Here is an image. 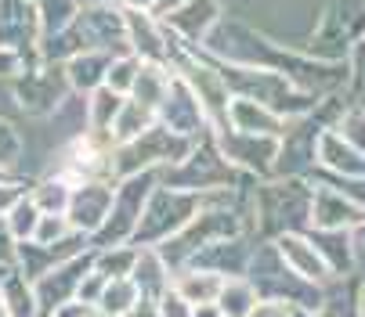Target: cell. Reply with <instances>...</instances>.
Listing matches in <instances>:
<instances>
[{
  "mask_svg": "<svg viewBox=\"0 0 365 317\" xmlns=\"http://www.w3.org/2000/svg\"><path fill=\"white\" fill-rule=\"evenodd\" d=\"M279 252L289 263V271L304 281H326L329 267L319 256V249L311 245V238H297V235H279Z\"/></svg>",
  "mask_w": 365,
  "mask_h": 317,
  "instance_id": "cell-3",
  "label": "cell"
},
{
  "mask_svg": "<svg viewBox=\"0 0 365 317\" xmlns=\"http://www.w3.org/2000/svg\"><path fill=\"white\" fill-rule=\"evenodd\" d=\"M123 4H130V8H148L152 0H123Z\"/></svg>",
  "mask_w": 365,
  "mask_h": 317,
  "instance_id": "cell-21",
  "label": "cell"
},
{
  "mask_svg": "<svg viewBox=\"0 0 365 317\" xmlns=\"http://www.w3.org/2000/svg\"><path fill=\"white\" fill-rule=\"evenodd\" d=\"M232 116H235V123L242 127V130H279V123H275V116H268L264 109H253L250 101H235L232 104Z\"/></svg>",
  "mask_w": 365,
  "mask_h": 317,
  "instance_id": "cell-11",
  "label": "cell"
},
{
  "mask_svg": "<svg viewBox=\"0 0 365 317\" xmlns=\"http://www.w3.org/2000/svg\"><path fill=\"white\" fill-rule=\"evenodd\" d=\"M221 285H225V274H214V271H199V267H192L185 278H178L174 292H178L188 306H202V303H214V299H217Z\"/></svg>",
  "mask_w": 365,
  "mask_h": 317,
  "instance_id": "cell-5",
  "label": "cell"
},
{
  "mask_svg": "<svg viewBox=\"0 0 365 317\" xmlns=\"http://www.w3.org/2000/svg\"><path fill=\"white\" fill-rule=\"evenodd\" d=\"M217 18V8H214V0H188V4H181L170 22L185 33V36H202V29L210 26Z\"/></svg>",
  "mask_w": 365,
  "mask_h": 317,
  "instance_id": "cell-6",
  "label": "cell"
},
{
  "mask_svg": "<svg viewBox=\"0 0 365 317\" xmlns=\"http://www.w3.org/2000/svg\"><path fill=\"white\" fill-rule=\"evenodd\" d=\"M33 205L40 209V213H62V209L69 205V188L58 181V184H43L33 198Z\"/></svg>",
  "mask_w": 365,
  "mask_h": 317,
  "instance_id": "cell-12",
  "label": "cell"
},
{
  "mask_svg": "<svg viewBox=\"0 0 365 317\" xmlns=\"http://www.w3.org/2000/svg\"><path fill=\"white\" fill-rule=\"evenodd\" d=\"M91 317H113V313H101V310H98V313H91Z\"/></svg>",
  "mask_w": 365,
  "mask_h": 317,
  "instance_id": "cell-22",
  "label": "cell"
},
{
  "mask_svg": "<svg viewBox=\"0 0 365 317\" xmlns=\"http://www.w3.org/2000/svg\"><path fill=\"white\" fill-rule=\"evenodd\" d=\"M246 317H293V313H289V306L279 303V299H257Z\"/></svg>",
  "mask_w": 365,
  "mask_h": 317,
  "instance_id": "cell-15",
  "label": "cell"
},
{
  "mask_svg": "<svg viewBox=\"0 0 365 317\" xmlns=\"http://www.w3.org/2000/svg\"><path fill=\"white\" fill-rule=\"evenodd\" d=\"M311 220L319 231H344L351 224H365V209H358V202L344 198L340 191H322L311 209Z\"/></svg>",
  "mask_w": 365,
  "mask_h": 317,
  "instance_id": "cell-4",
  "label": "cell"
},
{
  "mask_svg": "<svg viewBox=\"0 0 365 317\" xmlns=\"http://www.w3.org/2000/svg\"><path fill=\"white\" fill-rule=\"evenodd\" d=\"M188 317H221V310H217L214 303H202V306H192Z\"/></svg>",
  "mask_w": 365,
  "mask_h": 317,
  "instance_id": "cell-20",
  "label": "cell"
},
{
  "mask_svg": "<svg viewBox=\"0 0 365 317\" xmlns=\"http://www.w3.org/2000/svg\"><path fill=\"white\" fill-rule=\"evenodd\" d=\"M101 72H106V62L94 58V55H87V58H80V62L73 65V80H76V87H83V90H91V87L101 80Z\"/></svg>",
  "mask_w": 365,
  "mask_h": 317,
  "instance_id": "cell-13",
  "label": "cell"
},
{
  "mask_svg": "<svg viewBox=\"0 0 365 317\" xmlns=\"http://www.w3.org/2000/svg\"><path fill=\"white\" fill-rule=\"evenodd\" d=\"M33 238L36 242H43V245H55V242H62V238H69V224L62 220V217H55V220H36V231H33Z\"/></svg>",
  "mask_w": 365,
  "mask_h": 317,
  "instance_id": "cell-14",
  "label": "cell"
},
{
  "mask_svg": "<svg viewBox=\"0 0 365 317\" xmlns=\"http://www.w3.org/2000/svg\"><path fill=\"white\" fill-rule=\"evenodd\" d=\"M123 317H160V306H155V299H138Z\"/></svg>",
  "mask_w": 365,
  "mask_h": 317,
  "instance_id": "cell-18",
  "label": "cell"
},
{
  "mask_svg": "<svg viewBox=\"0 0 365 317\" xmlns=\"http://www.w3.org/2000/svg\"><path fill=\"white\" fill-rule=\"evenodd\" d=\"M120 104H123V97H120L116 90H98L94 101H91V119H94V127H98V130L113 127V119H116V112H120Z\"/></svg>",
  "mask_w": 365,
  "mask_h": 317,
  "instance_id": "cell-10",
  "label": "cell"
},
{
  "mask_svg": "<svg viewBox=\"0 0 365 317\" xmlns=\"http://www.w3.org/2000/svg\"><path fill=\"white\" fill-rule=\"evenodd\" d=\"M55 317H91V306H83L80 299H69L55 310Z\"/></svg>",
  "mask_w": 365,
  "mask_h": 317,
  "instance_id": "cell-19",
  "label": "cell"
},
{
  "mask_svg": "<svg viewBox=\"0 0 365 317\" xmlns=\"http://www.w3.org/2000/svg\"><path fill=\"white\" fill-rule=\"evenodd\" d=\"M138 299H141V292L134 289L130 278H113V281H106V289H101V296H98V310L113 313V317H123Z\"/></svg>",
  "mask_w": 365,
  "mask_h": 317,
  "instance_id": "cell-7",
  "label": "cell"
},
{
  "mask_svg": "<svg viewBox=\"0 0 365 317\" xmlns=\"http://www.w3.org/2000/svg\"><path fill=\"white\" fill-rule=\"evenodd\" d=\"M311 245H315L319 256L326 259L329 274L351 267V238L347 235H340V231H319L315 238H311Z\"/></svg>",
  "mask_w": 365,
  "mask_h": 317,
  "instance_id": "cell-8",
  "label": "cell"
},
{
  "mask_svg": "<svg viewBox=\"0 0 365 317\" xmlns=\"http://www.w3.org/2000/svg\"><path fill=\"white\" fill-rule=\"evenodd\" d=\"M347 137L354 141L358 151H365V116H351L347 119Z\"/></svg>",
  "mask_w": 365,
  "mask_h": 317,
  "instance_id": "cell-17",
  "label": "cell"
},
{
  "mask_svg": "<svg viewBox=\"0 0 365 317\" xmlns=\"http://www.w3.org/2000/svg\"><path fill=\"white\" fill-rule=\"evenodd\" d=\"M36 213H40V209H36L33 202H22L19 213H15V231H19V235H22V231L33 235V231H36Z\"/></svg>",
  "mask_w": 365,
  "mask_h": 317,
  "instance_id": "cell-16",
  "label": "cell"
},
{
  "mask_svg": "<svg viewBox=\"0 0 365 317\" xmlns=\"http://www.w3.org/2000/svg\"><path fill=\"white\" fill-rule=\"evenodd\" d=\"M195 213V195H174V191H160L155 198H148L145 213L138 217V242H163L170 238L178 227L192 224Z\"/></svg>",
  "mask_w": 365,
  "mask_h": 317,
  "instance_id": "cell-1",
  "label": "cell"
},
{
  "mask_svg": "<svg viewBox=\"0 0 365 317\" xmlns=\"http://www.w3.org/2000/svg\"><path fill=\"white\" fill-rule=\"evenodd\" d=\"M253 303H257V292L246 281H225L221 292H217V299H214V306L221 310V317H246L253 310Z\"/></svg>",
  "mask_w": 365,
  "mask_h": 317,
  "instance_id": "cell-9",
  "label": "cell"
},
{
  "mask_svg": "<svg viewBox=\"0 0 365 317\" xmlns=\"http://www.w3.org/2000/svg\"><path fill=\"white\" fill-rule=\"evenodd\" d=\"M109 209H113V191H109L106 184H94V181H91V184H83V188L69 198V220H73L76 231L91 235V231H98L101 224H106Z\"/></svg>",
  "mask_w": 365,
  "mask_h": 317,
  "instance_id": "cell-2",
  "label": "cell"
}]
</instances>
